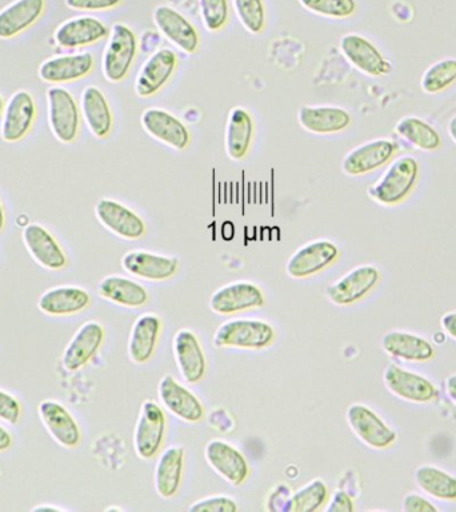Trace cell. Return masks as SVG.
<instances>
[{
	"label": "cell",
	"instance_id": "30bf717a",
	"mask_svg": "<svg viewBox=\"0 0 456 512\" xmlns=\"http://www.w3.org/2000/svg\"><path fill=\"white\" fill-rule=\"evenodd\" d=\"M38 415L48 434L60 447L75 450L80 446L82 430L78 420L63 403L55 399H44L39 403Z\"/></svg>",
	"mask_w": 456,
	"mask_h": 512
},
{
	"label": "cell",
	"instance_id": "ab89813d",
	"mask_svg": "<svg viewBox=\"0 0 456 512\" xmlns=\"http://www.w3.org/2000/svg\"><path fill=\"white\" fill-rule=\"evenodd\" d=\"M232 6L239 22L250 34H262L267 22L263 0H232Z\"/></svg>",
	"mask_w": 456,
	"mask_h": 512
},
{
	"label": "cell",
	"instance_id": "4fadbf2b",
	"mask_svg": "<svg viewBox=\"0 0 456 512\" xmlns=\"http://www.w3.org/2000/svg\"><path fill=\"white\" fill-rule=\"evenodd\" d=\"M398 151V144L388 138L368 140L344 155L342 171L348 176H362L386 166Z\"/></svg>",
	"mask_w": 456,
	"mask_h": 512
},
{
	"label": "cell",
	"instance_id": "484cf974",
	"mask_svg": "<svg viewBox=\"0 0 456 512\" xmlns=\"http://www.w3.org/2000/svg\"><path fill=\"white\" fill-rule=\"evenodd\" d=\"M158 396L163 406L183 422L198 423L204 418L202 402L170 375L160 379Z\"/></svg>",
	"mask_w": 456,
	"mask_h": 512
},
{
	"label": "cell",
	"instance_id": "f907efd6",
	"mask_svg": "<svg viewBox=\"0 0 456 512\" xmlns=\"http://www.w3.org/2000/svg\"><path fill=\"white\" fill-rule=\"evenodd\" d=\"M12 446H14V436L0 424V452L11 450Z\"/></svg>",
	"mask_w": 456,
	"mask_h": 512
},
{
	"label": "cell",
	"instance_id": "f5cc1de1",
	"mask_svg": "<svg viewBox=\"0 0 456 512\" xmlns=\"http://www.w3.org/2000/svg\"><path fill=\"white\" fill-rule=\"evenodd\" d=\"M32 511H56V512H63V508L51 506V504H39V506H35L32 508Z\"/></svg>",
	"mask_w": 456,
	"mask_h": 512
},
{
	"label": "cell",
	"instance_id": "c3c4849f",
	"mask_svg": "<svg viewBox=\"0 0 456 512\" xmlns=\"http://www.w3.org/2000/svg\"><path fill=\"white\" fill-rule=\"evenodd\" d=\"M354 510V500L343 490L335 491L326 507L327 512H352Z\"/></svg>",
	"mask_w": 456,
	"mask_h": 512
},
{
	"label": "cell",
	"instance_id": "5bb4252c",
	"mask_svg": "<svg viewBox=\"0 0 456 512\" xmlns=\"http://www.w3.org/2000/svg\"><path fill=\"white\" fill-rule=\"evenodd\" d=\"M339 48L352 67L372 78H382L392 71L391 63L384 58L378 47L362 35H343Z\"/></svg>",
	"mask_w": 456,
	"mask_h": 512
},
{
	"label": "cell",
	"instance_id": "1f68e13d",
	"mask_svg": "<svg viewBox=\"0 0 456 512\" xmlns=\"http://www.w3.org/2000/svg\"><path fill=\"white\" fill-rule=\"evenodd\" d=\"M162 319L156 314H143L132 324L128 338V356L136 364L147 363L154 355L158 344Z\"/></svg>",
	"mask_w": 456,
	"mask_h": 512
},
{
	"label": "cell",
	"instance_id": "e575fe53",
	"mask_svg": "<svg viewBox=\"0 0 456 512\" xmlns=\"http://www.w3.org/2000/svg\"><path fill=\"white\" fill-rule=\"evenodd\" d=\"M98 294L108 302L130 308L142 307L150 299L142 284L120 275H108L100 280Z\"/></svg>",
	"mask_w": 456,
	"mask_h": 512
},
{
	"label": "cell",
	"instance_id": "bcb514c9",
	"mask_svg": "<svg viewBox=\"0 0 456 512\" xmlns=\"http://www.w3.org/2000/svg\"><path fill=\"white\" fill-rule=\"evenodd\" d=\"M292 494L294 492L291 491L290 487L286 486V484H279L268 495L267 510L291 512Z\"/></svg>",
	"mask_w": 456,
	"mask_h": 512
},
{
	"label": "cell",
	"instance_id": "d6a6232c",
	"mask_svg": "<svg viewBox=\"0 0 456 512\" xmlns=\"http://www.w3.org/2000/svg\"><path fill=\"white\" fill-rule=\"evenodd\" d=\"M255 135V123L250 111L243 107H234L228 115L226 124V152L232 160L246 158L251 150Z\"/></svg>",
	"mask_w": 456,
	"mask_h": 512
},
{
	"label": "cell",
	"instance_id": "d6986e66",
	"mask_svg": "<svg viewBox=\"0 0 456 512\" xmlns=\"http://www.w3.org/2000/svg\"><path fill=\"white\" fill-rule=\"evenodd\" d=\"M140 123L148 135L176 151L186 150L190 146V130L171 112L162 108H147L140 116Z\"/></svg>",
	"mask_w": 456,
	"mask_h": 512
},
{
	"label": "cell",
	"instance_id": "681fc988",
	"mask_svg": "<svg viewBox=\"0 0 456 512\" xmlns=\"http://www.w3.org/2000/svg\"><path fill=\"white\" fill-rule=\"evenodd\" d=\"M439 323L444 334L456 340V311L446 312V314L440 318Z\"/></svg>",
	"mask_w": 456,
	"mask_h": 512
},
{
	"label": "cell",
	"instance_id": "7a4b0ae2",
	"mask_svg": "<svg viewBox=\"0 0 456 512\" xmlns=\"http://www.w3.org/2000/svg\"><path fill=\"white\" fill-rule=\"evenodd\" d=\"M275 330L270 323L260 319H231L216 328V348H242L263 350L274 343Z\"/></svg>",
	"mask_w": 456,
	"mask_h": 512
},
{
	"label": "cell",
	"instance_id": "603a6c76",
	"mask_svg": "<svg viewBox=\"0 0 456 512\" xmlns=\"http://www.w3.org/2000/svg\"><path fill=\"white\" fill-rule=\"evenodd\" d=\"M208 304L215 314L230 315L263 307L264 295L256 284L240 280L218 288Z\"/></svg>",
	"mask_w": 456,
	"mask_h": 512
},
{
	"label": "cell",
	"instance_id": "44dd1931",
	"mask_svg": "<svg viewBox=\"0 0 456 512\" xmlns=\"http://www.w3.org/2000/svg\"><path fill=\"white\" fill-rule=\"evenodd\" d=\"M95 58L90 52L52 56L39 66L38 75L44 83L67 84L87 78L94 71Z\"/></svg>",
	"mask_w": 456,
	"mask_h": 512
},
{
	"label": "cell",
	"instance_id": "8d00e7d4",
	"mask_svg": "<svg viewBox=\"0 0 456 512\" xmlns=\"http://www.w3.org/2000/svg\"><path fill=\"white\" fill-rule=\"evenodd\" d=\"M395 132L396 135L420 151L432 152L439 150L442 146V138L436 128L418 116H406V118L400 119L396 123Z\"/></svg>",
	"mask_w": 456,
	"mask_h": 512
},
{
	"label": "cell",
	"instance_id": "7bdbcfd3",
	"mask_svg": "<svg viewBox=\"0 0 456 512\" xmlns=\"http://www.w3.org/2000/svg\"><path fill=\"white\" fill-rule=\"evenodd\" d=\"M239 510L238 504L230 496L214 495L199 499L188 507L190 512H236Z\"/></svg>",
	"mask_w": 456,
	"mask_h": 512
},
{
	"label": "cell",
	"instance_id": "8992f818",
	"mask_svg": "<svg viewBox=\"0 0 456 512\" xmlns=\"http://www.w3.org/2000/svg\"><path fill=\"white\" fill-rule=\"evenodd\" d=\"M346 420L348 427L356 438L372 450H386L398 439L394 428L366 404L354 403L347 408Z\"/></svg>",
	"mask_w": 456,
	"mask_h": 512
},
{
	"label": "cell",
	"instance_id": "f546056e",
	"mask_svg": "<svg viewBox=\"0 0 456 512\" xmlns=\"http://www.w3.org/2000/svg\"><path fill=\"white\" fill-rule=\"evenodd\" d=\"M303 130L316 135L338 134L352 122L350 112L336 106H303L298 112Z\"/></svg>",
	"mask_w": 456,
	"mask_h": 512
},
{
	"label": "cell",
	"instance_id": "ee69618b",
	"mask_svg": "<svg viewBox=\"0 0 456 512\" xmlns=\"http://www.w3.org/2000/svg\"><path fill=\"white\" fill-rule=\"evenodd\" d=\"M23 407L20 400L11 392L0 388V420L15 426L22 419Z\"/></svg>",
	"mask_w": 456,
	"mask_h": 512
},
{
	"label": "cell",
	"instance_id": "db71d44e",
	"mask_svg": "<svg viewBox=\"0 0 456 512\" xmlns=\"http://www.w3.org/2000/svg\"><path fill=\"white\" fill-rule=\"evenodd\" d=\"M448 135H450V138L452 139V142L456 144V115L454 118L450 119V122H448Z\"/></svg>",
	"mask_w": 456,
	"mask_h": 512
},
{
	"label": "cell",
	"instance_id": "277c9868",
	"mask_svg": "<svg viewBox=\"0 0 456 512\" xmlns=\"http://www.w3.org/2000/svg\"><path fill=\"white\" fill-rule=\"evenodd\" d=\"M47 116L52 135L60 143L78 139L82 112L75 96L67 88L52 86L47 90Z\"/></svg>",
	"mask_w": 456,
	"mask_h": 512
},
{
	"label": "cell",
	"instance_id": "74e56055",
	"mask_svg": "<svg viewBox=\"0 0 456 512\" xmlns=\"http://www.w3.org/2000/svg\"><path fill=\"white\" fill-rule=\"evenodd\" d=\"M456 82V59H442L423 72L420 87L428 95L440 94Z\"/></svg>",
	"mask_w": 456,
	"mask_h": 512
},
{
	"label": "cell",
	"instance_id": "7c38bea8",
	"mask_svg": "<svg viewBox=\"0 0 456 512\" xmlns=\"http://www.w3.org/2000/svg\"><path fill=\"white\" fill-rule=\"evenodd\" d=\"M104 338H106V330L102 323L96 322V320H88L83 323L64 347L63 367L68 372L82 370L98 354L100 347L103 346Z\"/></svg>",
	"mask_w": 456,
	"mask_h": 512
},
{
	"label": "cell",
	"instance_id": "d4e9b609",
	"mask_svg": "<svg viewBox=\"0 0 456 512\" xmlns=\"http://www.w3.org/2000/svg\"><path fill=\"white\" fill-rule=\"evenodd\" d=\"M172 351L183 379L190 384L199 383L206 375L207 360L198 336L188 328H182L172 340Z\"/></svg>",
	"mask_w": 456,
	"mask_h": 512
},
{
	"label": "cell",
	"instance_id": "ba28073f",
	"mask_svg": "<svg viewBox=\"0 0 456 512\" xmlns=\"http://www.w3.org/2000/svg\"><path fill=\"white\" fill-rule=\"evenodd\" d=\"M166 415L154 400H144L134 428V448L140 459L150 460L158 454L166 435Z\"/></svg>",
	"mask_w": 456,
	"mask_h": 512
},
{
	"label": "cell",
	"instance_id": "e0dca14e",
	"mask_svg": "<svg viewBox=\"0 0 456 512\" xmlns=\"http://www.w3.org/2000/svg\"><path fill=\"white\" fill-rule=\"evenodd\" d=\"M95 216L104 228L119 238L136 240L146 235V223L118 200L103 198L95 204Z\"/></svg>",
	"mask_w": 456,
	"mask_h": 512
},
{
	"label": "cell",
	"instance_id": "4316f807",
	"mask_svg": "<svg viewBox=\"0 0 456 512\" xmlns=\"http://www.w3.org/2000/svg\"><path fill=\"white\" fill-rule=\"evenodd\" d=\"M122 267L128 274L144 280H166L178 271L179 262L174 256L155 254V252L128 251L122 258Z\"/></svg>",
	"mask_w": 456,
	"mask_h": 512
},
{
	"label": "cell",
	"instance_id": "5b68a950",
	"mask_svg": "<svg viewBox=\"0 0 456 512\" xmlns=\"http://www.w3.org/2000/svg\"><path fill=\"white\" fill-rule=\"evenodd\" d=\"M383 382L392 395L404 402L428 404L439 398V388L434 382L398 363H390L384 368Z\"/></svg>",
	"mask_w": 456,
	"mask_h": 512
},
{
	"label": "cell",
	"instance_id": "9c48e42d",
	"mask_svg": "<svg viewBox=\"0 0 456 512\" xmlns=\"http://www.w3.org/2000/svg\"><path fill=\"white\" fill-rule=\"evenodd\" d=\"M22 242L31 258L48 271H62L68 266V256L62 244L40 223H28L22 231Z\"/></svg>",
	"mask_w": 456,
	"mask_h": 512
},
{
	"label": "cell",
	"instance_id": "f1b7e54d",
	"mask_svg": "<svg viewBox=\"0 0 456 512\" xmlns=\"http://www.w3.org/2000/svg\"><path fill=\"white\" fill-rule=\"evenodd\" d=\"M80 112L88 130L96 139H106L114 127V115L104 92L96 86L84 88Z\"/></svg>",
	"mask_w": 456,
	"mask_h": 512
},
{
	"label": "cell",
	"instance_id": "4dcf8cb0",
	"mask_svg": "<svg viewBox=\"0 0 456 512\" xmlns=\"http://www.w3.org/2000/svg\"><path fill=\"white\" fill-rule=\"evenodd\" d=\"M46 0H14L0 11V39L15 38L42 18Z\"/></svg>",
	"mask_w": 456,
	"mask_h": 512
},
{
	"label": "cell",
	"instance_id": "f35d334b",
	"mask_svg": "<svg viewBox=\"0 0 456 512\" xmlns=\"http://www.w3.org/2000/svg\"><path fill=\"white\" fill-rule=\"evenodd\" d=\"M328 499L327 484L320 479L311 480L292 494L291 512H314L320 510Z\"/></svg>",
	"mask_w": 456,
	"mask_h": 512
},
{
	"label": "cell",
	"instance_id": "ffe728a7",
	"mask_svg": "<svg viewBox=\"0 0 456 512\" xmlns=\"http://www.w3.org/2000/svg\"><path fill=\"white\" fill-rule=\"evenodd\" d=\"M155 27L158 28L160 35L164 36L178 47L179 50L188 55L195 54L199 50L200 36L194 24L176 11L175 8L168 6H158L152 14Z\"/></svg>",
	"mask_w": 456,
	"mask_h": 512
},
{
	"label": "cell",
	"instance_id": "6da1fadb",
	"mask_svg": "<svg viewBox=\"0 0 456 512\" xmlns=\"http://www.w3.org/2000/svg\"><path fill=\"white\" fill-rule=\"evenodd\" d=\"M419 178L418 160L410 155L392 160L383 175L372 186L367 195L380 206H398L410 196Z\"/></svg>",
	"mask_w": 456,
	"mask_h": 512
},
{
	"label": "cell",
	"instance_id": "3957f363",
	"mask_svg": "<svg viewBox=\"0 0 456 512\" xmlns=\"http://www.w3.org/2000/svg\"><path fill=\"white\" fill-rule=\"evenodd\" d=\"M138 54V38L127 24L115 23L111 27L102 58L104 78L110 83H120L130 74Z\"/></svg>",
	"mask_w": 456,
	"mask_h": 512
},
{
	"label": "cell",
	"instance_id": "2e32d148",
	"mask_svg": "<svg viewBox=\"0 0 456 512\" xmlns=\"http://www.w3.org/2000/svg\"><path fill=\"white\" fill-rule=\"evenodd\" d=\"M339 248L330 240L319 239L304 244L288 259L286 271L290 278L306 279L326 270L339 258Z\"/></svg>",
	"mask_w": 456,
	"mask_h": 512
},
{
	"label": "cell",
	"instance_id": "60d3db41",
	"mask_svg": "<svg viewBox=\"0 0 456 512\" xmlns=\"http://www.w3.org/2000/svg\"><path fill=\"white\" fill-rule=\"evenodd\" d=\"M300 6L311 14L328 19H347L356 12L355 0H299Z\"/></svg>",
	"mask_w": 456,
	"mask_h": 512
},
{
	"label": "cell",
	"instance_id": "7402d4cb",
	"mask_svg": "<svg viewBox=\"0 0 456 512\" xmlns=\"http://www.w3.org/2000/svg\"><path fill=\"white\" fill-rule=\"evenodd\" d=\"M91 302L90 292L83 287L62 284L39 295L38 310L51 318H67L87 310Z\"/></svg>",
	"mask_w": 456,
	"mask_h": 512
},
{
	"label": "cell",
	"instance_id": "f6af8a7d",
	"mask_svg": "<svg viewBox=\"0 0 456 512\" xmlns=\"http://www.w3.org/2000/svg\"><path fill=\"white\" fill-rule=\"evenodd\" d=\"M123 0H64L70 10L84 12H102L114 10Z\"/></svg>",
	"mask_w": 456,
	"mask_h": 512
},
{
	"label": "cell",
	"instance_id": "ac0fdd59",
	"mask_svg": "<svg viewBox=\"0 0 456 512\" xmlns=\"http://www.w3.org/2000/svg\"><path fill=\"white\" fill-rule=\"evenodd\" d=\"M178 67V56L171 48L162 47L152 52L140 68L135 80V94L139 98H151L168 83Z\"/></svg>",
	"mask_w": 456,
	"mask_h": 512
},
{
	"label": "cell",
	"instance_id": "7dc6e473",
	"mask_svg": "<svg viewBox=\"0 0 456 512\" xmlns=\"http://www.w3.org/2000/svg\"><path fill=\"white\" fill-rule=\"evenodd\" d=\"M402 511L404 512H438V507L424 496L416 492H408L403 496Z\"/></svg>",
	"mask_w": 456,
	"mask_h": 512
},
{
	"label": "cell",
	"instance_id": "8fae6325",
	"mask_svg": "<svg viewBox=\"0 0 456 512\" xmlns=\"http://www.w3.org/2000/svg\"><path fill=\"white\" fill-rule=\"evenodd\" d=\"M380 279L378 268L372 264H362L352 268L342 278L327 287L326 295L335 306H351L374 290Z\"/></svg>",
	"mask_w": 456,
	"mask_h": 512
},
{
	"label": "cell",
	"instance_id": "9a60e30c",
	"mask_svg": "<svg viewBox=\"0 0 456 512\" xmlns=\"http://www.w3.org/2000/svg\"><path fill=\"white\" fill-rule=\"evenodd\" d=\"M204 459L208 466L231 486H242L250 476L247 459L238 448L226 440H210L204 448Z\"/></svg>",
	"mask_w": 456,
	"mask_h": 512
},
{
	"label": "cell",
	"instance_id": "11a10c76",
	"mask_svg": "<svg viewBox=\"0 0 456 512\" xmlns=\"http://www.w3.org/2000/svg\"><path fill=\"white\" fill-rule=\"evenodd\" d=\"M6 223V210H4L2 199H0V234H2L4 227H6Z\"/></svg>",
	"mask_w": 456,
	"mask_h": 512
},
{
	"label": "cell",
	"instance_id": "816d5d0a",
	"mask_svg": "<svg viewBox=\"0 0 456 512\" xmlns=\"http://www.w3.org/2000/svg\"><path fill=\"white\" fill-rule=\"evenodd\" d=\"M446 394L456 406V374H452L446 379Z\"/></svg>",
	"mask_w": 456,
	"mask_h": 512
},
{
	"label": "cell",
	"instance_id": "52a82bcc",
	"mask_svg": "<svg viewBox=\"0 0 456 512\" xmlns=\"http://www.w3.org/2000/svg\"><path fill=\"white\" fill-rule=\"evenodd\" d=\"M38 116L34 95L26 90L15 91L4 104L0 138L6 143H18L30 134Z\"/></svg>",
	"mask_w": 456,
	"mask_h": 512
},
{
	"label": "cell",
	"instance_id": "b9f144b4",
	"mask_svg": "<svg viewBox=\"0 0 456 512\" xmlns=\"http://www.w3.org/2000/svg\"><path fill=\"white\" fill-rule=\"evenodd\" d=\"M200 18L207 31L219 32L230 20L228 0H198Z\"/></svg>",
	"mask_w": 456,
	"mask_h": 512
},
{
	"label": "cell",
	"instance_id": "9f6ffc18",
	"mask_svg": "<svg viewBox=\"0 0 456 512\" xmlns=\"http://www.w3.org/2000/svg\"><path fill=\"white\" fill-rule=\"evenodd\" d=\"M4 104H6V102H4L2 96H0V116H2Z\"/></svg>",
	"mask_w": 456,
	"mask_h": 512
},
{
	"label": "cell",
	"instance_id": "cb8c5ba5",
	"mask_svg": "<svg viewBox=\"0 0 456 512\" xmlns=\"http://www.w3.org/2000/svg\"><path fill=\"white\" fill-rule=\"evenodd\" d=\"M110 30L102 20L94 16H75L64 20L54 32V42L60 48L72 50L99 43L108 38Z\"/></svg>",
	"mask_w": 456,
	"mask_h": 512
},
{
	"label": "cell",
	"instance_id": "d590c367",
	"mask_svg": "<svg viewBox=\"0 0 456 512\" xmlns=\"http://www.w3.org/2000/svg\"><path fill=\"white\" fill-rule=\"evenodd\" d=\"M416 486L431 498L443 502L456 500V476L448 474L443 468L423 464L414 472Z\"/></svg>",
	"mask_w": 456,
	"mask_h": 512
},
{
	"label": "cell",
	"instance_id": "83f0119b",
	"mask_svg": "<svg viewBox=\"0 0 456 512\" xmlns=\"http://www.w3.org/2000/svg\"><path fill=\"white\" fill-rule=\"evenodd\" d=\"M382 348L388 356L403 362H430L436 356L434 344L411 332L392 330L382 338Z\"/></svg>",
	"mask_w": 456,
	"mask_h": 512
},
{
	"label": "cell",
	"instance_id": "836d02e7",
	"mask_svg": "<svg viewBox=\"0 0 456 512\" xmlns=\"http://www.w3.org/2000/svg\"><path fill=\"white\" fill-rule=\"evenodd\" d=\"M184 448L171 446L166 448L156 462L154 484L156 494L163 499H170L178 494L182 484L184 467Z\"/></svg>",
	"mask_w": 456,
	"mask_h": 512
}]
</instances>
